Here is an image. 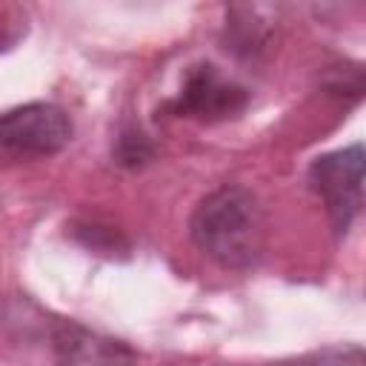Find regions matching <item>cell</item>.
<instances>
[{
  "label": "cell",
  "instance_id": "6",
  "mask_svg": "<svg viewBox=\"0 0 366 366\" xmlns=\"http://www.w3.org/2000/svg\"><path fill=\"white\" fill-rule=\"evenodd\" d=\"M272 366H366V355L360 343H343V346H326L306 352L300 357L277 360Z\"/></svg>",
  "mask_w": 366,
  "mask_h": 366
},
{
  "label": "cell",
  "instance_id": "5",
  "mask_svg": "<svg viewBox=\"0 0 366 366\" xmlns=\"http://www.w3.org/2000/svg\"><path fill=\"white\" fill-rule=\"evenodd\" d=\"M51 355L54 366H137L129 343L77 320H57L51 326Z\"/></svg>",
  "mask_w": 366,
  "mask_h": 366
},
{
  "label": "cell",
  "instance_id": "3",
  "mask_svg": "<svg viewBox=\"0 0 366 366\" xmlns=\"http://www.w3.org/2000/svg\"><path fill=\"white\" fill-rule=\"evenodd\" d=\"M306 180L323 203L335 234L343 237L363 209V146L352 143L315 157Z\"/></svg>",
  "mask_w": 366,
  "mask_h": 366
},
{
  "label": "cell",
  "instance_id": "4",
  "mask_svg": "<svg viewBox=\"0 0 366 366\" xmlns=\"http://www.w3.org/2000/svg\"><path fill=\"white\" fill-rule=\"evenodd\" d=\"M249 106V89L226 77L214 63H197L186 71L177 97L169 109L177 117L197 123H220L237 117Z\"/></svg>",
  "mask_w": 366,
  "mask_h": 366
},
{
  "label": "cell",
  "instance_id": "1",
  "mask_svg": "<svg viewBox=\"0 0 366 366\" xmlns=\"http://www.w3.org/2000/svg\"><path fill=\"white\" fill-rule=\"evenodd\" d=\"M194 246L223 269H252L263 254L266 217L252 189L226 183L209 192L189 217Z\"/></svg>",
  "mask_w": 366,
  "mask_h": 366
},
{
  "label": "cell",
  "instance_id": "2",
  "mask_svg": "<svg viewBox=\"0 0 366 366\" xmlns=\"http://www.w3.org/2000/svg\"><path fill=\"white\" fill-rule=\"evenodd\" d=\"M74 134L71 117L54 103H23L0 112V160H43L60 154Z\"/></svg>",
  "mask_w": 366,
  "mask_h": 366
},
{
  "label": "cell",
  "instance_id": "7",
  "mask_svg": "<svg viewBox=\"0 0 366 366\" xmlns=\"http://www.w3.org/2000/svg\"><path fill=\"white\" fill-rule=\"evenodd\" d=\"M152 154H154V146L140 129H123L120 132V137L114 143V160L120 166H129V169L143 166L152 160Z\"/></svg>",
  "mask_w": 366,
  "mask_h": 366
}]
</instances>
